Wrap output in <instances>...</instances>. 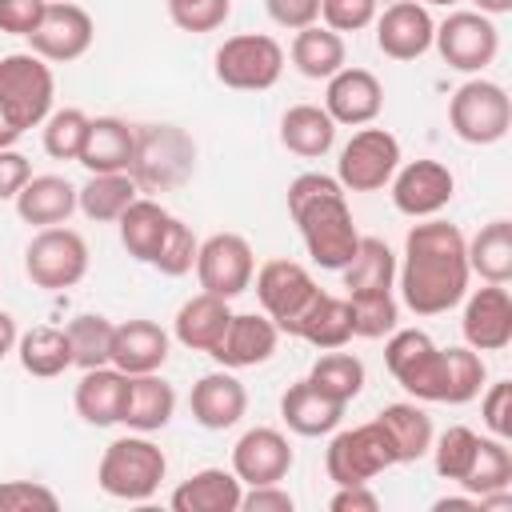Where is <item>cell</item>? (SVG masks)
<instances>
[{
	"label": "cell",
	"instance_id": "obj_39",
	"mask_svg": "<svg viewBox=\"0 0 512 512\" xmlns=\"http://www.w3.org/2000/svg\"><path fill=\"white\" fill-rule=\"evenodd\" d=\"M340 272H344V288L348 292H384L396 280V256H392V248L384 240L360 236L352 260Z\"/></svg>",
	"mask_w": 512,
	"mask_h": 512
},
{
	"label": "cell",
	"instance_id": "obj_35",
	"mask_svg": "<svg viewBox=\"0 0 512 512\" xmlns=\"http://www.w3.org/2000/svg\"><path fill=\"white\" fill-rule=\"evenodd\" d=\"M376 424L392 440L396 464H412V460L428 456V448H432V420H428V412L420 404H388L376 416Z\"/></svg>",
	"mask_w": 512,
	"mask_h": 512
},
{
	"label": "cell",
	"instance_id": "obj_9",
	"mask_svg": "<svg viewBox=\"0 0 512 512\" xmlns=\"http://www.w3.org/2000/svg\"><path fill=\"white\" fill-rule=\"evenodd\" d=\"M284 72V48L264 32L228 36L216 48V80L236 92H264Z\"/></svg>",
	"mask_w": 512,
	"mask_h": 512
},
{
	"label": "cell",
	"instance_id": "obj_5",
	"mask_svg": "<svg viewBox=\"0 0 512 512\" xmlns=\"http://www.w3.org/2000/svg\"><path fill=\"white\" fill-rule=\"evenodd\" d=\"M196 164V144L176 128V124H148L136 128V156H132V180L136 188L164 192L188 180Z\"/></svg>",
	"mask_w": 512,
	"mask_h": 512
},
{
	"label": "cell",
	"instance_id": "obj_3",
	"mask_svg": "<svg viewBox=\"0 0 512 512\" xmlns=\"http://www.w3.org/2000/svg\"><path fill=\"white\" fill-rule=\"evenodd\" d=\"M168 472V456L148 440V432L136 436H120L104 448L100 464H96V484L112 496V500H152L160 480Z\"/></svg>",
	"mask_w": 512,
	"mask_h": 512
},
{
	"label": "cell",
	"instance_id": "obj_53",
	"mask_svg": "<svg viewBox=\"0 0 512 512\" xmlns=\"http://www.w3.org/2000/svg\"><path fill=\"white\" fill-rule=\"evenodd\" d=\"M264 8L272 16V24L292 28V32H300V28L320 20V0H264Z\"/></svg>",
	"mask_w": 512,
	"mask_h": 512
},
{
	"label": "cell",
	"instance_id": "obj_18",
	"mask_svg": "<svg viewBox=\"0 0 512 512\" xmlns=\"http://www.w3.org/2000/svg\"><path fill=\"white\" fill-rule=\"evenodd\" d=\"M464 340L476 352H504L512 344V296L504 284H484L464 304Z\"/></svg>",
	"mask_w": 512,
	"mask_h": 512
},
{
	"label": "cell",
	"instance_id": "obj_17",
	"mask_svg": "<svg viewBox=\"0 0 512 512\" xmlns=\"http://www.w3.org/2000/svg\"><path fill=\"white\" fill-rule=\"evenodd\" d=\"M436 20L420 0H396L376 16V48L388 60H420L432 48Z\"/></svg>",
	"mask_w": 512,
	"mask_h": 512
},
{
	"label": "cell",
	"instance_id": "obj_45",
	"mask_svg": "<svg viewBox=\"0 0 512 512\" xmlns=\"http://www.w3.org/2000/svg\"><path fill=\"white\" fill-rule=\"evenodd\" d=\"M476 444H480V436L472 432V428H464V424H452V428H444L440 436H436V444L428 448L432 452V460H436V476L440 480H464L468 476V468H472V460H476Z\"/></svg>",
	"mask_w": 512,
	"mask_h": 512
},
{
	"label": "cell",
	"instance_id": "obj_19",
	"mask_svg": "<svg viewBox=\"0 0 512 512\" xmlns=\"http://www.w3.org/2000/svg\"><path fill=\"white\" fill-rule=\"evenodd\" d=\"M232 472L240 484H280L292 472V444L276 428H248L232 448Z\"/></svg>",
	"mask_w": 512,
	"mask_h": 512
},
{
	"label": "cell",
	"instance_id": "obj_52",
	"mask_svg": "<svg viewBox=\"0 0 512 512\" xmlns=\"http://www.w3.org/2000/svg\"><path fill=\"white\" fill-rule=\"evenodd\" d=\"M44 8H48V0H0V32L28 36L40 24Z\"/></svg>",
	"mask_w": 512,
	"mask_h": 512
},
{
	"label": "cell",
	"instance_id": "obj_20",
	"mask_svg": "<svg viewBox=\"0 0 512 512\" xmlns=\"http://www.w3.org/2000/svg\"><path fill=\"white\" fill-rule=\"evenodd\" d=\"M384 108V88L380 80L368 72V68H340L336 76H328V88H324V112L336 120V124H352V128H364L380 116Z\"/></svg>",
	"mask_w": 512,
	"mask_h": 512
},
{
	"label": "cell",
	"instance_id": "obj_58",
	"mask_svg": "<svg viewBox=\"0 0 512 512\" xmlns=\"http://www.w3.org/2000/svg\"><path fill=\"white\" fill-rule=\"evenodd\" d=\"M16 340H20V332H16V320L8 316V312H0V360L16 348Z\"/></svg>",
	"mask_w": 512,
	"mask_h": 512
},
{
	"label": "cell",
	"instance_id": "obj_38",
	"mask_svg": "<svg viewBox=\"0 0 512 512\" xmlns=\"http://www.w3.org/2000/svg\"><path fill=\"white\" fill-rule=\"evenodd\" d=\"M16 352H20V368L40 380H52L72 368V344L64 328H28L16 340Z\"/></svg>",
	"mask_w": 512,
	"mask_h": 512
},
{
	"label": "cell",
	"instance_id": "obj_8",
	"mask_svg": "<svg viewBox=\"0 0 512 512\" xmlns=\"http://www.w3.org/2000/svg\"><path fill=\"white\" fill-rule=\"evenodd\" d=\"M384 364L408 396L444 404V348H436L428 332H420V328L388 332Z\"/></svg>",
	"mask_w": 512,
	"mask_h": 512
},
{
	"label": "cell",
	"instance_id": "obj_6",
	"mask_svg": "<svg viewBox=\"0 0 512 512\" xmlns=\"http://www.w3.org/2000/svg\"><path fill=\"white\" fill-rule=\"evenodd\" d=\"M448 120H452V132L464 140V144H496L508 136L512 128V100L508 92L496 84V80H464L456 92H452V104H448Z\"/></svg>",
	"mask_w": 512,
	"mask_h": 512
},
{
	"label": "cell",
	"instance_id": "obj_42",
	"mask_svg": "<svg viewBox=\"0 0 512 512\" xmlns=\"http://www.w3.org/2000/svg\"><path fill=\"white\" fill-rule=\"evenodd\" d=\"M468 496H484V492H500V488H512V452L504 440H488L480 436L476 444V460L468 468V476L460 480Z\"/></svg>",
	"mask_w": 512,
	"mask_h": 512
},
{
	"label": "cell",
	"instance_id": "obj_61",
	"mask_svg": "<svg viewBox=\"0 0 512 512\" xmlns=\"http://www.w3.org/2000/svg\"><path fill=\"white\" fill-rule=\"evenodd\" d=\"M420 4H456V0H420Z\"/></svg>",
	"mask_w": 512,
	"mask_h": 512
},
{
	"label": "cell",
	"instance_id": "obj_29",
	"mask_svg": "<svg viewBox=\"0 0 512 512\" xmlns=\"http://www.w3.org/2000/svg\"><path fill=\"white\" fill-rule=\"evenodd\" d=\"M16 212L24 224H36V228L68 224V216L76 212V188L52 172L28 176V184L16 192Z\"/></svg>",
	"mask_w": 512,
	"mask_h": 512
},
{
	"label": "cell",
	"instance_id": "obj_37",
	"mask_svg": "<svg viewBox=\"0 0 512 512\" xmlns=\"http://www.w3.org/2000/svg\"><path fill=\"white\" fill-rule=\"evenodd\" d=\"M344 56H348V52H344L340 32L320 28V24L300 28L296 40H292V64H296V72L308 76V80H328V76H336V72L344 68Z\"/></svg>",
	"mask_w": 512,
	"mask_h": 512
},
{
	"label": "cell",
	"instance_id": "obj_16",
	"mask_svg": "<svg viewBox=\"0 0 512 512\" xmlns=\"http://www.w3.org/2000/svg\"><path fill=\"white\" fill-rule=\"evenodd\" d=\"M392 204L396 212L412 216V220H428L440 208H448L452 192H456V176L448 172V164L440 160H408L392 172Z\"/></svg>",
	"mask_w": 512,
	"mask_h": 512
},
{
	"label": "cell",
	"instance_id": "obj_4",
	"mask_svg": "<svg viewBox=\"0 0 512 512\" xmlns=\"http://www.w3.org/2000/svg\"><path fill=\"white\" fill-rule=\"evenodd\" d=\"M56 100V76L36 52L0 56V108L28 132L40 128Z\"/></svg>",
	"mask_w": 512,
	"mask_h": 512
},
{
	"label": "cell",
	"instance_id": "obj_60",
	"mask_svg": "<svg viewBox=\"0 0 512 512\" xmlns=\"http://www.w3.org/2000/svg\"><path fill=\"white\" fill-rule=\"evenodd\" d=\"M484 16H504V12H512V0H472Z\"/></svg>",
	"mask_w": 512,
	"mask_h": 512
},
{
	"label": "cell",
	"instance_id": "obj_50",
	"mask_svg": "<svg viewBox=\"0 0 512 512\" xmlns=\"http://www.w3.org/2000/svg\"><path fill=\"white\" fill-rule=\"evenodd\" d=\"M320 16L332 32H360L376 20V0H320Z\"/></svg>",
	"mask_w": 512,
	"mask_h": 512
},
{
	"label": "cell",
	"instance_id": "obj_12",
	"mask_svg": "<svg viewBox=\"0 0 512 512\" xmlns=\"http://www.w3.org/2000/svg\"><path fill=\"white\" fill-rule=\"evenodd\" d=\"M316 280L304 264L296 260H264L256 272V300L264 308V316L292 336L296 320L304 316V308L316 300Z\"/></svg>",
	"mask_w": 512,
	"mask_h": 512
},
{
	"label": "cell",
	"instance_id": "obj_51",
	"mask_svg": "<svg viewBox=\"0 0 512 512\" xmlns=\"http://www.w3.org/2000/svg\"><path fill=\"white\" fill-rule=\"evenodd\" d=\"M480 408H484L488 432H492L496 440H508V436H512V384H508V380L492 384V388L484 392Z\"/></svg>",
	"mask_w": 512,
	"mask_h": 512
},
{
	"label": "cell",
	"instance_id": "obj_13",
	"mask_svg": "<svg viewBox=\"0 0 512 512\" xmlns=\"http://www.w3.org/2000/svg\"><path fill=\"white\" fill-rule=\"evenodd\" d=\"M196 276H200V288L212 292V296H240L248 292L252 276H256V256H252V244L240 236V232H216L200 244L196 252Z\"/></svg>",
	"mask_w": 512,
	"mask_h": 512
},
{
	"label": "cell",
	"instance_id": "obj_33",
	"mask_svg": "<svg viewBox=\"0 0 512 512\" xmlns=\"http://www.w3.org/2000/svg\"><path fill=\"white\" fill-rule=\"evenodd\" d=\"M168 220H172V212H168L164 204L136 196V200L120 212V220H116V224H120V244L128 248V256L152 264V256H156V248H160V240H164V232H168Z\"/></svg>",
	"mask_w": 512,
	"mask_h": 512
},
{
	"label": "cell",
	"instance_id": "obj_40",
	"mask_svg": "<svg viewBox=\"0 0 512 512\" xmlns=\"http://www.w3.org/2000/svg\"><path fill=\"white\" fill-rule=\"evenodd\" d=\"M316 392H324L328 400H336V404H352L356 396H360V388H364V364L352 356V352H340V348H328L316 364H312V372L304 376Z\"/></svg>",
	"mask_w": 512,
	"mask_h": 512
},
{
	"label": "cell",
	"instance_id": "obj_59",
	"mask_svg": "<svg viewBox=\"0 0 512 512\" xmlns=\"http://www.w3.org/2000/svg\"><path fill=\"white\" fill-rule=\"evenodd\" d=\"M20 136H24V128H20V124L0 108V148H12Z\"/></svg>",
	"mask_w": 512,
	"mask_h": 512
},
{
	"label": "cell",
	"instance_id": "obj_25",
	"mask_svg": "<svg viewBox=\"0 0 512 512\" xmlns=\"http://www.w3.org/2000/svg\"><path fill=\"white\" fill-rule=\"evenodd\" d=\"M240 496H244V484L236 480V472L200 468L184 484H176L168 504L172 512H240Z\"/></svg>",
	"mask_w": 512,
	"mask_h": 512
},
{
	"label": "cell",
	"instance_id": "obj_57",
	"mask_svg": "<svg viewBox=\"0 0 512 512\" xmlns=\"http://www.w3.org/2000/svg\"><path fill=\"white\" fill-rule=\"evenodd\" d=\"M436 512H480V500L476 496H444V500H436Z\"/></svg>",
	"mask_w": 512,
	"mask_h": 512
},
{
	"label": "cell",
	"instance_id": "obj_49",
	"mask_svg": "<svg viewBox=\"0 0 512 512\" xmlns=\"http://www.w3.org/2000/svg\"><path fill=\"white\" fill-rule=\"evenodd\" d=\"M56 512L60 500L52 488L36 484V480H0V512Z\"/></svg>",
	"mask_w": 512,
	"mask_h": 512
},
{
	"label": "cell",
	"instance_id": "obj_15",
	"mask_svg": "<svg viewBox=\"0 0 512 512\" xmlns=\"http://www.w3.org/2000/svg\"><path fill=\"white\" fill-rule=\"evenodd\" d=\"M432 44L440 48L448 68L484 72L500 52V32H496L492 16H484V12H452L444 24H436Z\"/></svg>",
	"mask_w": 512,
	"mask_h": 512
},
{
	"label": "cell",
	"instance_id": "obj_56",
	"mask_svg": "<svg viewBox=\"0 0 512 512\" xmlns=\"http://www.w3.org/2000/svg\"><path fill=\"white\" fill-rule=\"evenodd\" d=\"M332 512H376L380 496L368 484H336V496L328 500Z\"/></svg>",
	"mask_w": 512,
	"mask_h": 512
},
{
	"label": "cell",
	"instance_id": "obj_32",
	"mask_svg": "<svg viewBox=\"0 0 512 512\" xmlns=\"http://www.w3.org/2000/svg\"><path fill=\"white\" fill-rule=\"evenodd\" d=\"M292 336L308 340L312 348L328 352V348H344L352 340V312H348V296H328V292H316V300L304 308V316L296 320Z\"/></svg>",
	"mask_w": 512,
	"mask_h": 512
},
{
	"label": "cell",
	"instance_id": "obj_27",
	"mask_svg": "<svg viewBox=\"0 0 512 512\" xmlns=\"http://www.w3.org/2000/svg\"><path fill=\"white\" fill-rule=\"evenodd\" d=\"M124 392H128V376L112 364L104 368H88L76 384V412L84 424H96V428H108V424H120V408H124Z\"/></svg>",
	"mask_w": 512,
	"mask_h": 512
},
{
	"label": "cell",
	"instance_id": "obj_48",
	"mask_svg": "<svg viewBox=\"0 0 512 512\" xmlns=\"http://www.w3.org/2000/svg\"><path fill=\"white\" fill-rule=\"evenodd\" d=\"M232 12V0H168V16L180 32H216Z\"/></svg>",
	"mask_w": 512,
	"mask_h": 512
},
{
	"label": "cell",
	"instance_id": "obj_55",
	"mask_svg": "<svg viewBox=\"0 0 512 512\" xmlns=\"http://www.w3.org/2000/svg\"><path fill=\"white\" fill-rule=\"evenodd\" d=\"M240 508H244V512H292L296 500H292L280 484H252V488L240 496Z\"/></svg>",
	"mask_w": 512,
	"mask_h": 512
},
{
	"label": "cell",
	"instance_id": "obj_2",
	"mask_svg": "<svg viewBox=\"0 0 512 512\" xmlns=\"http://www.w3.org/2000/svg\"><path fill=\"white\" fill-rule=\"evenodd\" d=\"M288 212L300 228V240L312 256V264L328 268V272H340L356 244H360V232L352 224V208L344 200V188L336 176H324V172H300L292 184H288Z\"/></svg>",
	"mask_w": 512,
	"mask_h": 512
},
{
	"label": "cell",
	"instance_id": "obj_26",
	"mask_svg": "<svg viewBox=\"0 0 512 512\" xmlns=\"http://www.w3.org/2000/svg\"><path fill=\"white\" fill-rule=\"evenodd\" d=\"M228 320H232V308H228L224 296L196 292L192 300L180 304V312H176V320H172V332H176V340H180L184 348H192V352H212V348L220 344Z\"/></svg>",
	"mask_w": 512,
	"mask_h": 512
},
{
	"label": "cell",
	"instance_id": "obj_47",
	"mask_svg": "<svg viewBox=\"0 0 512 512\" xmlns=\"http://www.w3.org/2000/svg\"><path fill=\"white\" fill-rule=\"evenodd\" d=\"M196 252H200V240L192 236V228L184 220L172 216L168 232H164V240H160V248L152 256V268H160L164 276H184V272L196 268Z\"/></svg>",
	"mask_w": 512,
	"mask_h": 512
},
{
	"label": "cell",
	"instance_id": "obj_43",
	"mask_svg": "<svg viewBox=\"0 0 512 512\" xmlns=\"http://www.w3.org/2000/svg\"><path fill=\"white\" fill-rule=\"evenodd\" d=\"M348 312H352V336H360V340H380V336L396 332V320H400V304H396L392 288L348 292Z\"/></svg>",
	"mask_w": 512,
	"mask_h": 512
},
{
	"label": "cell",
	"instance_id": "obj_14",
	"mask_svg": "<svg viewBox=\"0 0 512 512\" xmlns=\"http://www.w3.org/2000/svg\"><path fill=\"white\" fill-rule=\"evenodd\" d=\"M92 36H96V24L76 0H48L40 24L28 32V44L40 60L68 64L92 48Z\"/></svg>",
	"mask_w": 512,
	"mask_h": 512
},
{
	"label": "cell",
	"instance_id": "obj_41",
	"mask_svg": "<svg viewBox=\"0 0 512 512\" xmlns=\"http://www.w3.org/2000/svg\"><path fill=\"white\" fill-rule=\"evenodd\" d=\"M68 344H72V364L76 368H104V364H112V332H116V324L108 320V316H76L68 328Z\"/></svg>",
	"mask_w": 512,
	"mask_h": 512
},
{
	"label": "cell",
	"instance_id": "obj_28",
	"mask_svg": "<svg viewBox=\"0 0 512 512\" xmlns=\"http://www.w3.org/2000/svg\"><path fill=\"white\" fill-rule=\"evenodd\" d=\"M136 156V128H128L116 116H96L88 124L84 148H80V164L88 172H128Z\"/></svg>",
	"mask_w": 512,
	"mask_h": 512
},
{
	"label": "cell",
	"instance_id": "obj_24",
	"mask_svg": "<svg viewBox=\"0 0 512 512\" xmlns=\"http://www.w3.org/2000/svg\"><path fill=\"white\" fill-rule=\"evenodd\" d=\"M176 412V392L168 380H160L156 372H140L128 376V392H124V408H120V424L132 432H160Z\"/></svg>",
	"mask_w": 512,
	"mask_h": 512
},
{
	"label": "cell",
	"instance_id": "obj_44",
	"mask_svg": "<svg viewBox=\"0 0 512 512\" xmlns=\"http://www.w3.org/2000/svg\"><path fill=\"white\" fill-rule=\"evenodd\" d=\"M488 380L484 356L476 348H444V404H468Z\"/></svg>",
	"mask_w": 512,
	"mask_h": 512
},
{
	"label": "cell",
	"instance_id": "obj_34",
	"mask_svg": "<svg viewBox=\"0 0 512 512\" xmlns=\"http://www.w3.org/2000/svg\"><path fill=\"white\" fill-rule=\"evenodd\" d=\"M468 272H476L484 284H508L512 280V224L492 220L472 240H464Z\"/></svg>",
	"mask_w": 512,
	"mask_h": 512
},
{
	"label": "cell",
	"instance_id": "obj_22",
	"mask_svg": "<svg viewBox=\"0 0 512 512\" xmlns=\"http://www.w3.org/2000/svg\"><path fill=\"white\" fill-rule=\"evenodd\" d=\"M188 408H192V420L208 432H224L232 424H240L244 408H248V392L244 384L232 376V368H220V372H208L192 384V396H188Z\"/></svg>",
	"mask_w": 512,
	"mask_h": 512
},
{
	"label": "cell",
	"instance_id": "obj_31",
	"mask_svg": "<svg viewBox=\"0 0 512 512\" xmlns=\"http://www.w3.org/2000/svg\"><path fill=\"white\" fill-rule=\"evenodd\" d=\"M280 144L304 160H316L336 144V120L320 104H292L280 116Z\"/></svg>",
	"mask_w": 512,
	"mask_h": 512
},
{
	"label": "cell",
	"instance_id": "obj_36",
	"mask_svg": "<svg viewBox=\"0 0 512 512\" xmlns=\"http://www.w3.org/2000/svg\"><path fill=\"white\" fill-rule=\"evenodd\" d=\"M136 180L132 172H92L84 188H76V208L96 220V224H108V220H120V212L136 200Z\"/></svg>",
	"mask_w": 512,
	"mask_h": 512
},
{
	"label": "cell",
	"instance_id": "obj_23",
	"mask_svg": "<svg viewBox=\"0 0 512 512\" xmlns=\"http://www.w3.org/2000/svg\"><path fill=\"white\" fill-rule=\"evenodd\" d=\"M168 360V332L156 320H124L112 332V368H120L124 376H140V372H160V364Z\"/></svg>",
	"mask_w": 512,
	"mask_h": 512
},
{
	"label": "cell",
	"instance_id": "obj_11",
	"mask_svg": "<svg viewBox=\"0 0 512 512\" xmlns=\"http://www.w3.org/2000/svg\"><path fill=\"white\" fill-rule=\"evenodd\" d=\"M392 464H396L392 440L384 436V428L376 420L356 424L348 432H336L328 452H324L328 480H336V484H368L372 476H380Z\"/></svg>",
	"mask_w": 512,
	"mask_h": 512
},
{
	"label": "cell",
	"instance_id": "obj_21",
	"mask_svg": "<svg viewBox=\"0 0 512 512\" xmlns=\"http://www.w3.org/2000/svg\"><path fill=\"white\" fill-rule=\"evenodd\" d=\"M276 340H280V328L268 320V316H256V312H232L220 344L208 352L220 368H256L264 360H272L276 352Z\"/></svg>",
	"mask_w": 512,
	"mask_h": 512
},
{
	"label": "cell",
	"instance_id": "obj_7",
	"mask_svg": "<svg viewBox=\"0 0 512 512\" xmlns=\"http://www.w3.org/2000/svg\"><path fill=\"white\" fill-rule=\"evenodd\" d=\"M24 272L44 292H64V288L80 284L84 272H88V244H84V236L76 228H64V224L40 228L28 240V248H24Z\"/></svg>",
	"mask_w": 512,
	"mask_h": 512
},
{
	"label": "cell",
	"instance_id": "obj_10",
	"mask_svg": "<svg viewBox=\"0 0 512 512\" xmlns=\"http://www.w3.org/2000/svg\"><path fill=\"white\" fill-rule=\"evenodd\" d=\"M400 168V140L388 128H360L340 148L336 180L344 192H380Z\"/></svg>",
	"mask_w": 512,
	"mask_h": 512
},
{
	"label": "cell",
	"instance_id": "obj_54",
	"mask_svg": "<svg viewBox=\"0 0 512 512\" xmlns=\"http://www.w3.org/2000/svg\"><path fill=\"white\" fill-rule=\"evenodd\" d=\"M32 164L16 148H0V200H16V192L28 184Z\"/></svg>",
	"mask_w": 512,
	"mask_h": 512
},
{
	"label": "cell",
	"instance_id": "obj_1",
	"mask_svg": "<svg viewBox=\"0 0 512 512\" xmlns=\"http://www.w3.org/2000/svg\"><path fill=\"white\" fill-rule=\"evenodd\" d=\"M396 276L400 296L416 316H440L456 308L472 276L464 256V232L436 216L412 224L404 236V264L396 268Z\"/></svg>",
	"mask_w": 512,
	"mask_h": 512
},
{
	"label": "cell",
	"instance_id": "obj_30",
	"mask_svg": "<svg viewBox=\"0 0 512 512\" xmlns=\"http://www.w3.org/2000/svg\"><path fill=\"white\" fill-rule=\"evenodd\" d=\"M280 416L296 436H328L336 432L344 404L328 400L324 392H316L308 380H296L284 396H280Z\"/></svg>",
	"mask_w": 512,
	"mask_h": 512
},
{
	"label": "cell",
	"instance_id": "obj_46",
	"mask_svg": "<svg viewBox=\"0 0 512 512\" xmlns=\"http://www.w3.org/2000/svg\"><path fill=\"white\" fill-rule=\"evenodd\" d=\"M88 124H92V116L80 112V108H56V112H48V120H44V152L52 160H80Z\"/></svg>",
	"mask_w": 512,
	"mask_h": 512
}]
</instances>
